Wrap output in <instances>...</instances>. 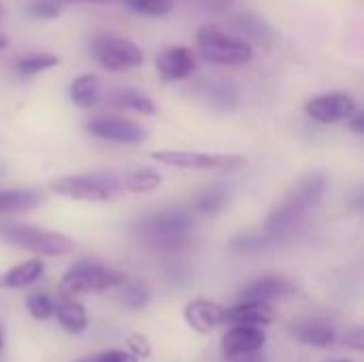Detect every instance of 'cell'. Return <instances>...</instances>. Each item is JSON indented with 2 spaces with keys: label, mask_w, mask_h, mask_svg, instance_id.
Here are the masks:
<instances>
[{
  "label": "cell",
  "mask_w": 364,
  "mask_h": 362,
  "mask_svg": "<svg viewBox=\"0 0 364 362\" xmlns=\"http://www.w3.org/2000/svg\"><path fill=\"white\" fill-rule=\"evenodd\" d=\"M126 9L145 17H164L173 11V0H122Z\"/></svg>",
  "instance_id": "obj_27"
},
{
  "label": "cell",
  "mask_w": 364,
  "mask_h": 362,
  "mask_svg": "<svg viewBox=\"0 0 364 362\" xmlns=\"http://www.w3.org/2000/svg\"><path fill=\"white\" fill-rule=\"evenodd\" d=\"M331 362H354V361H350V358H339V361H331Z\"/></svg>",
  "instance_id": "obj_40"
},
{
  "label": "cell",
  "mask_w": 364,
  "mask_h": 362,
  "mask_svg": "<svg viewBox=\"0 0 364 362\" xmlns=\"http://www.w3.org/2000/svg\"><path fill=\"white\" fill-rule=\"evenodd\" d=\"M228 198H230V196H228V188L222 186V183H215V186L203 190V192L194 198L192 209L198 211V213H203V215H215V213H220V211L226 207Z\"/></svg>",
  "instance_id": "obj_24"
},
{
  "label": "cell",
  "mask_w": 364,
  "mask_h": 362,
  "mask_svg": "<svg viewBox=\"0 0 364 362\" xmlns=\"http://www.w3.org/2000/svg\"><path fill=\"white\" fill-rule=\"evenodd\" d=\"M0 239L38 256H66L75 250V243L66 235L19 222H0Z\"/></svg>",
  "instance_id": "obj_5"
},
{
  "label": "cell",
  "mask_w": 364,
  "mask_h": 362,
  "mask_svg": "<svg viewBox=\"0 0 364 362\" xmlns=\"http://www.w3.org/2000/svg\"><path fill=\"white\" fill-rule=\"evenodd\" d=\"M151 158L164 166L196 169V171H237L245 164L243 156L237 154H207L190 149H160L151 151Z\"/></svg>",
  "instance_id": "obj_7"
},
{
  "label": "cell",
  "mask_w": 364,
  "mask_h": 362,
  "mask_svg": "<svg viewBox=\"0 0 364 362\" xmlns=\"http://www.w3.org/2000/svg\"><path fill=\"white\" fill-rule=\"evenodd\" d=\"M124 188L134 192V194H143V192H151L162 183V175L154 169H139L128 173L124 179Z\"/></svg>",
  "instance_id": "obj_25"
},
{
  "label": "cell",
  "mask_w": 364,
  "mask_h": 362,
  "mask_svg": "<svg viewBox=\"0 0 364 362\" xmlns=\"http://www.w3.org/2000/svg\"><path fill=\"white\" fill-rule=\"evenodd\" d=\"M224 314L226 309L220 307L218 303H211V301H205V299H198L194 303H190L183 312L186 316V322L196 331V333H211L213 329H218L222 322H224Z\"/></svg>",
  "instance_id": "obj_16"
},
{
  "label": "cell",
  "mask_w": 364,
  "mask_h": 362,
  "mask_svg": "<svg viewBox=\"0 0 364 362\" xmlns=\"http://www.w3.org/2000/svg\"><path fill=\"white\" fill-rule=\"evenodd\" d=\"M348 124H350V128H352L356 134H364V115L363 113H358V111H356V113H354V115L348 119Z\"/></svg>",
  "instance_id": "obj_36"
},
{
  "label": "cell",
  "mask_w": 364,
  "mask_h": 362,
  "mask_svg": "<svg viewBox=\"0 0 364 362\" xmlns=\"http://www.w3.org/2000/svg\"><path fill=\"white\" fill-rule=\"evenodd\" d=\"M267 344V335L258 326L247 324H235L224 337H222V352L224 356H237L245 352H258Z\"/></svg>",
  "instance_id": "obj_15"
},
{
  "label": "cell",
  "mask_w": 364,
  "mask_h": 362,
  "mask_svg": "<svg viewBox=\"0 0 364 362\" xmlns=\"http://www.w3.org/2000/svg\"><path fill=\"white\" fill-rule=\"evenodd\" d=\"M53 314H55L58 322L62 324V329L73 335L83 333L87 326V314H85L83 305H79L75 301H62L58 307H53Z\"/></svg>",
  "instance_id": "obj_23"
},
{
  "label": "cell",
  "mask_w": 364,
  "mask_h": 362,
  "mask_svg": "<svg viewBox=\"0 0 364 362\" xmlns=\"http://www.w3.org/2000/svg\"><path fill=\"white\" fill-rule=\"evenodd\" d=\"M194 233V218L186 209H162L136 224L139 239L158 252H177L190 243Z\"/></svg>",
  "instance_id": "obj_2"
},
{
  "label": "cell",
  "mask_w": 364,
  "mask_h": 362,
  "mask_svg": "<svg viewBox=\"0 0 364 362\" xmlns=\"http://www.w3.org/2000/svg\"><path fill=\"white\" fill-rule=\"evenodd\" d=\"M68 94L79 109H90L100 98V81L96 75H81L70 83Z\"/></svg>",
  "instance_id": "obj_22"
},
{
  "label": "cell",
  "mask_w": 364,
  "mask_h": 362,
  "mask_svg": "<svg viewBox=\"0 0 364 362\" xmlns=\"http://www.w3.org/2000/svg\"><path fill=\"white\" fill-rule=\"evenodd\" d=\"M294 292V286L279 277V275H264L254 282H250L241 292L239 301H256V303H269L275 299H286Z\"/></svg>",
  "instance_id": "obj_14"
},
{
  "label": "cell",
  "mask_w": 364,
  "mask_h": 362,
  "mask_svg": "<svg viewBox=\"0 0 364 362\" xmlns=\"http://www.w3.org/2000/svg\"><path fill=\"white\" fill-rule=\"evenodd\" d=\"M326 190H328V175L320 171L307 173L301 179H296L292 188L286 192V196L267 215L264 235L271 241L290 235L296 228V224L324 198Z\"/></svg>",
  "instance_id": "obj_1"
},
{
  "label": "cell",
  "mask_w": 364,
  "mask_h": 362,
  "mask_svg": "<svg viewBox=\"0 0 364 362\" xmlns=\"http://www.w3.org/2000/svg\"><path fill=\"white\" fill-rule=\"evenodd\" d=\"M119 299L126 307L130 309H141L149 303V290L143 284H122Z\"/></svg>",
  "instance_id": "obj_29"
},
{
  "label": "cell",
  "mask_w": 364,
  "mask_h": 362,
  "mask_svg": "<svg viewBox=\"0 0 364 362\" xmlns=\"http://www.w3.org/2000/svg\"><path fill=\"white\" fill-rule=\"evenodd\" d=\"M346 344L350 346V348H354V350H363V329H356L354 333H350L348 337H346Z\"/></svg>",
  "instance_id": "obj_35"
},
{
  "label": "cell",
  "mask_w": 364,
  "mask_h": 362,
  "mask_svg": "<svg viewBox=\"0 0 364 362\" xmlns=\"http://www.w3.org/2000/svg\"><path fill=\"white\" fill-rule=\"evenodd\" d=\"M6 45H9V38L4 34H0V49H4Z\"/></svg>",
  "instance_id": "obj_39"
},
{
  "label": "cell",
  "mask_w": 364,
  "mask_h": 362,
  "mask_svg": "<svg viewBox=\"0 0 364 362\" xmlns=\"http://www.w3.org/2000/svg\"><path fill=\"white\" fill-rule=\"evenodd\" d=\"M26 307H28V312L32 314V318H36V320H47L51 314H53V301L47 297V294H41V292H36V294H30L28 297V301H26Z\"/></svg>",
  "instance_id": "obj_31"
},
{
  "label": "cell",
  "mask_w": 364,
  "mask_h": 362,
  "mask_svg": "<svg viewBox=\"0 0 364 362\" xmlns=\"http://www.w3.org/2000/svg\"><path fill=\"white\" fill-rule=\"evenodd\" d=\"M275 320V312L269 303H256V301H239L235 307L226 309L224 322L230 324H247V326H264Z\"/></svg>",
  "instance_id": "obj_17"
},
{
  "label": "cell",
  "mask_w": 364,
  "mask_h": 362,
  "mask_svg": "<svg viewBox=\"0 0 364 362\" xmlns=\"http://www.w3.org/2000/svg\"><path fill=\"white\" fill-rule=\"evenodd\" d=\"M45 271V265L38 258L26 260L21 265H15L11 271L0 275V288H23L34 284Z\"/></svg>",
  "instance_id": "obj_19"
},
{
  "label": "cell",
  "mask_w": 364,
  "mask_h": 362,
  "mask_svg": "<svg viewBox=\"0 0 364 362\" xmlns=\"http://www.w3.org/2000/svg\"><path fill=\"white\" fill-rule=\"evenodd\" d=\"M60 64V58L55 53H30V55H23L17 60L15 68L19 75L23 77H32V75H38L43 70H49L53 66Z\"/></svg>",
  "instance_id": "obj_26"
},
{
  "label": "cell",
  "mask_w": 364,
  "mask_h": 362,
  "mask_svg": "<svg viewBox=\"0 0 364 362\" xmlns=\"http://www.w3.org/2000/svg\"><path fill=\"white\" fill-rule=\"evenodd\" d=\"M45 201V196L38 190H2L0 192V211L2 213H15V211H28L38 207Z\"/></svg>",
  "instance_id": "obj_21"
},
{
  "label": "cell",
  "mask_w": 364,
  "mask_h": 362,
  "mask_svg": "<svg viewBox=\"0 0 364 362\" xmlns=\"http://www.w3.org/2000/svg\"><path fill=\"white\" fill-rule=\"evenodd\" d=\"M211 11H215V13H224L228 6H230V2L232 0H203Z\"/></svg>",
  "instance_id": "obj_37"
},
{
  "label": "cell",
  "mask_w": 364,
  "mask_h": 362,
  "mask_svg": "<svg viewBox=\"0 0 364 362\" xmlns=\"http://www.w3.org/2000/svg\"><path fill=\"white\" fill-rule=\"evenodd\" d=\"M226 362H264V356L258 352H245V354H237V356H226Z\"/></svg>",
  "instance_id": "obj_34"
},
{
  "label": "cell",
  "mask_w": 364,
  "mask_h": 362,
  "mask_svg": "<svg viewBox=\"0 0 364 362\" xmlns=\"http://www.w3.org/2000/svg\"><path fill=\"white\" fill-rule=\"evenodd\" d=\"M60 4H113L117 0H58Z\"/></svg>",
  "instance_id": "obj_38"
},
{
  "label": "cell",
  "mask_w": 364,
  "mask_h": 362,
  "mask_svg": "<svg viewBox=\"0 0 364 362\" xmlns=\"http://www.w3.org/2000/svg\"><path fill=\"white\" fill-rule=\"evenodd\" d=\"M230 28L235 32V36L243 38L245 43L260 45V47H271L273 43H277V32L273 30V26H269L264 19H260L254 13H239L230 19Z\"/></svg>",
  "instance_id": "obj_13"
},
{
  "label": "cell",
  "mask_w": 364,
  "mask_h": 362,
  "mask_svg": "<svg viewBox=\"0 0 364 362\" xmlns=\"http://www.w3.org/2000/svg\"><path fill=\"white\" fill-rule=\"evenodd\" d=\"M26 11L36 19H53L62 13V4L58 0H30Z\"/></svg>",
  "instance_id": "obj_30"
},
{
  "label": "cell",
  "mask_w": 364,
  "mask_h": 362,
  "mask_svg": "<svg viewBox=\"0 0 364 362\" xmlns=\"http://www.w3.org/2000/svg\"><path fill=\"white\" fill-rule=\"evenodd\" d=\"M85 130L100 141L119 143V145H139L147 137V130L143 126H139L132 119L115 117V115L94 117L85 124Z\"/></svg>",
  "instance_id": "obj_9"
},
{
  "label": "cell",
  "mask_w": 364,
  "mask_h": 362,
  "mask_svg": "<svg viewBox=\"0 0 364 362\" xmlns=\"http://www.w3.org/2000/svg\"><path fill=\"white\" fill-rule=\"evenodd\" d=\"M126 282V275L109 269L98 262L81 260L73 265L62 282H60V294L62 297H77V294H90V292H102L115 286H122Z\"/></svg>",
  "instance_id": "obj_6"
},
{
  "label": "cell",
  "mask_w": 364,
  "mask_h": 362,
  "mask_svg": "<svg viewBox=\"0 0 364 362\" xmlns=\"http://www.w3.org/2000/svg\"><path fill=\"white\" fill-rule=\"evenodd\" d=\"M192 96L220 113L235 111L239 105V92L235 83L224 77H200L192 85Z\"/></svg>",
  "instance_id": "obj_11"
},
{
  "label": "cell",
  "mask_w": 364,
  "mask_h": 362,
  "mask_svg": "<svg viewBox=\"0 0 364 362\" xmlns=\"http://www.w3.org/2000/svg\"><path fill=\"white\" fill-rule=\"evenodd\" d=\"M0 19H2V4H0Z\"/></svg>",
  "instance_id": "obj_42"
},
{
  "label": "cell",
  "mask_w": 364,
  "mask_h": 362,
  "mask_svg": "<svg viewBox=\"0 0 364 362\" xmlns=\"http://www.w3.org/2000/svg\"><path fill=\"white\" fill-rule=\"evenodd\" d=\"M92 53L100 66L111 73H126L143 64V51L136 43L124 36H98L92 43Z\"/></svg>",
  "instance_id": "obj_8"
},
{
  "label": "cell",
  "mask_w": 364,
  "mask_h": 362,
  "mask_svg": "<svg viewBox=\"0 0 364 362\" xmlns=\"http://www.w3.org/2000/svg\"><path fill=\"white\" fill-rule=\"evenodd\" d=\"M358 111L356 100L346 92H331L314 96L305 102V113L320 124H339Z\"/></svg>",
  "instance_id": "obj_10"
},
{
  "label": "cell",
  "mask_w": 364,
  "mask_h": 362,
  "mask_svg": "<svg viewBox=\"0 0 364 362\" xmlns=\"http://www.w3.org/2000/svg\"><path fill=\"white\" fill-rule=\"evenodd\" d=\"M271 243L273 241L264 233H245L230 241V250L235 254H256V252H262L264 247H269Z\"/></svg>",
  "instance_id": "obj_28"
},
{
  "label": "cell",
  "mask_w": 364,
  "mask_h": 362,
  "mask_svg": "<svg viewBox=\"0 0 364 362\" xmlns=\"http://www.w3.org/2000/svg\"><path fill=\"white\" fill-rule=\"evenodd\" d=\"M49 188L64 198L85 201V203H107L122 192L124 181L113 173H81V175L58 177L49 183Z\"/></svg>",
  "instance_id": "obj_4"
},
{
  "label": "cell",
  "mask_w": 364,
  "mask_h": 362,
  "mask_svg": "<svg viewBox=\"0 0 364 362\" xmlns=\"http://www.w3.org/2000/svg\"><path fill=\"white\" fill-rule=\"evenodd\" d=\"M196 45L203 58L218 66H243L252 62L254 47L215 23H205L196 32Z\"/></svg>",
  "instance_id": "obj_3"
},
{
  "label": "cell",
  "mask_w": 364,
  "mask_h": 362,
  "mask_svg": "<svg viewBox=\"0 0 364 362\" xmlns=\"http://www.w3.org/2000/svg\"><path fill=\"white\" fill-rule=\"evenodd\" d=\"M126 346L130 350L132 356H139V358H147L151 354V344L143 337V335H130L126 339Z\"/></svg>",
  "instance_id": "obj_33"
},
{
  "label": "cell",
  "mask_w": 364,
  "mask_h": 362,
  "mask_svg": "<svg viewBox=\"0 0 364 362\" xmlns=\"http://www.w3.org/2000/svg\"><path fill=\"white\" fill-rule=\"evenodd\" d=\"M156 68L164 81L188 79L196 70V53L190 47H166L156 55Z\"/></svg>",
  "instance_id": "obj_12"
},
{
  "label": "cell",
  "mask_w": 364,
  "mask_h": 362,
  "mask_svg": "<svg viewBox=\"0 0 364 362\" xmlns=\"http://www.w3.org/2000/svg\"><path fill=\"white\" fill-rule=\"evenodd\" d=\"M290 333L303 341V344H309V346H316V348H324V346H331L335 341V331L324 324V322H314V320H303V322H294L290 326Z\"/></svg>",
  "instance_id": "obj_18"
},
{
  "label": "cell",
  "mask_w": 364,
  "mask_h": 362,
  "mask_svg": "<svg viewBox=\"0 0 364 362\" xmlns=\"http://www.w3.org/2000/svg\"><path fill=\"white\" fill-rule=\"evenodd\" d=\"M107 100L111 105H115V107H122V109H128V111H136V113H143V115H154L158 111L156 102L149 96L136 92V90L117 87V90H113L109 94Z\"/></svg>",
  "instance_id": "obj_20"
},
{
  "label": "cell",
  "mask_w": 364,
  "mask_h": 362,
  "mask_svg": "<svg viewBox=\"0 0 364 362\" xmlns=\"http://www.w3.org/2000/svg\"><path fill=\"white\" fill-rule=\"evenodd\" d=\"M77 362H136V358L130 352H122V350H111V352H98L92 356H85Z\"/></svg>",
  "instance_id": "obj_32"
},
{
  "label": "cell",
  "mask_w": 364,
  "mask_h": 362,
  "mask_svg": "<svg viewBox=\"0 0 364 362\" xmlns=\"http://www.w3.org/2000/svg\"><path fill=\"white\" fill-rule=\"evenodd\" d=\"M0 350H2V333H0Z\"/></svg>",
  "instance_id": "obj_41"
}]
</instances>
